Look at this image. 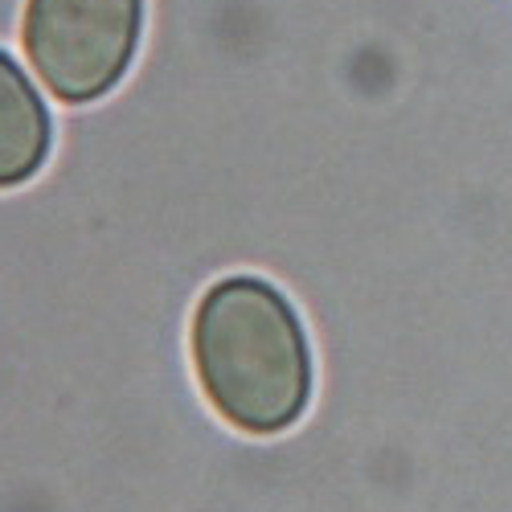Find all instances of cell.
I'll return each mask as SVG.
<instances>
[{
    "mask_svg": "<svg viewBox=\"0 0 512 512\" xmlns=\"http://www.w3.org/2000/svg\"><path fill=\"white\" fill-rule=\"evenodd\" d=\"M140 29L144 0H29L21 41L62 103H91L127 74Z\"/></svg>",
    "mask_w": 512,
    "mask_h": 512,
    "instance_id": "7a4b0ae2",
    "label": "cell"
},
{
    "mask_svg": "<svg viewBox=\"0 0 512 512\" xmlns=\"http://www.w3.org/2000/svg\"><path fill=\"white\" fill-rule=\"evenodd\" d=\"M193 369L209 406L246 435L287 431L312 398L308 332L283 295L254 275H230L201 295Z\"/></svg>",
    "mask_w": 512,
    "mask_h": 512,
    "instance_id": "6da1fadb",
    "label": "cell"
},
{
    "mask_svg": "<svg viewBox=\"0 0 512 512\" xmlns=\"http://www.w3.org/2000/svg\"><path fill=\"white\" fill-rule=\"evenodd\" d=\"M50 111L21 66L0 50V189L25 185L50 156Z\"/></svg>",
    "mask_w": 512,
    "mask_h": 512,
    "instance_id": "3957f363",
    "label": "cell"
}]
</instances>
